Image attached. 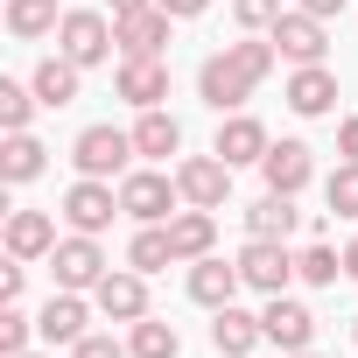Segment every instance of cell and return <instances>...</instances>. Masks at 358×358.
Masks as SVG:
<instances>
[{"instance_id":"obj_1","label":"cell","mask_w":358,"mask_h":358,"mask_svg":"<svg viewBox=\"0 0 358 358\" xmlns=\"http://www.w3.org/2000/svg\"><path fill=\"white\" fill-rule=\"evenodd\" d=\"M274 64H281V50H274V36H246V43H225L218 57H204V71H197V99L225 120V113H239L267 78H274Z\"/></svg>"},{"instance_id":"obj_2","label":"cell","mask_w":358,"mask_h":358,"mask_svg":"<svg viewBox=\"0 0 358 358\" xmlns=\"http://www.w3.org/2000/svg\"><path fill=\"white\" fill-rule=\"evenodd\" d=\"M120 211L134 225H169L183 211V190H176V176H162V169H127L120 176Z\"/></svg>"},{"instance_id":"obj_3","label":"cell","mask_w":358,"mask_h":358,"mask_svg":"<svg viewBox=\"0 0 358 358\" xmlns=\"http://www.w3.org/2000/svg\"><path fill=\"white\" fill-rule=\"evenodd\" d=\"M113 15H99V8H64V22H57V57H71L78 71H92V64H106L113 57Z\"/></svg>"},{"instance_id":"obj_4","label":"cell","mask_w":358,"mask_h":358,"mask_svg":"<svg viewBox=\"0 0 358 358\" xmlns=\"http://www.w3.org/2000/svg\"><path fill=\"white\" fill-rule=\"evenodd\" d=\"M134 155H141V148H134V134H120V127H85V134L71 141L78 176H99V183L127 176V162H134Z\"/></svg>"},{"instance_id":"obj_5","label":"cell","mask_w":358,"mask_h":358,"mask_svg":"<svg viewBox=\"0 0 358 358\" xmlns=\"http://www.w3.org/2000/svg\"><path fill=\"white\" fill-rule=\"evenodd\" d=\"M50 274H57V288H78V295H92L113 267H106V253H99V239L92 232H71V239H57V253H50Z\"/></svg>"},{"instance_id":"obj_6","label":"cell","mask_w":358,"mask_h":358,"mask_svg":"<svg viewBox=\"0 0 358 358\" xmlns=\"http://www.w3.org/2000/svg\"><path fill=\"white\" fill-rule=\"evenodd\" d=\"M176 190H183V204H197V211H225V197H232V162H218V155L176 162Z\"/></svg>"},{"instance_id":"obj_7","label":"cell","mask_w":358,"mask_h":358,"mask_svg":"<svg viewBox=\"0 0 358 358\" xmlns=\"http://www.w3.org/2000/svg\"><path fill=\"white\" fill-rule=\"evenodd\" d=\"M239 274H246V288H260V295H288V281H302V274H295L288 239H246Z\"/></svg>"},{"instance_id":"obj_8","label":"cell","mask_w":358,"mask_h":358,"mask_svg":"<svg viewBox=\"0 0 358 358\" xmlns=\"http://www.w3.org/2000/svg\"><path fill=\"white\" fill-rule=\"evenodd\" d=\"M113 211H120V190L113 183H99V176H78V183L64 190V218H71V232H106L113 225Z\"/></svg>"},{"instance_id":"obj_9","label":"cell","mask_w":358,"mask_h":358,"mask_svg":"<svg viewBox=\"0 0 358 358\" xmlns=\"http://www.w3.org/2000/svg\"><path fill=\"white\" fill-rule=\"evenodd\" d=\"M92 302H99V316H113V323H141V316H148V274H141V267H113V274L92 288Z\"/></svg>"},{"instance_id":"obj_10","label":"cell","mask_w":358,"mask_h":358,"mask_svg":"<svg viewBox=\"0 0 358 358\" xmlns=\"http://www.w3.org/2000/svg\"><path fill=\"white\" fill-rule=\"evenodd\" d=\"M267 36H274V50H281L288 64H323V50H330V29H323L316 15H302V8H288Z\"/></svg>"},{"instance_id":"obj_11","label":"cell","mask_w":358,"mask_h":358,"mask_svg":"<svg viewBox=\"0 0 358 358\" xmlns=\"http://www.w3.org/2000/svg\"><path fill=\"white\" fill-rule=\"evenodd\" d=\"M267 148H274V141H267V127H260L253 113H225V120H218V141H211L218 162L246 169V162H267Z\"/></svg>"},{"instance_id":"obj_12","label":"cell","mask_w":358,"mask_h":358,"mask_svg":"<svg viewBox=\"0 0 358 358\" xmlns=\"http://www.w3.org/2000/svg\"><path fill=\"white\" fill-rule=\"evenodd\" d=\"M92 309H99V302H85L78 288H57V295L43 302V316H36V337H43V344H78L85 323H92Z\"/></svg>"},{"instance_id":"obj_13","label":"cell","mask_w":358,"mask_h":358,"mask_svg":"<svg viewBox=\"0 0 358 358\" xmlns=\"http://www.w3.org/2000/svg\"><path fill=\"white\" fill-rule=\"evenodd\" d=\"M260 330H267V344H281V351H309V337H316V316H309V302H295V295H267V309H260Z\"/></svg>"},{"instance_id":"obj_14","label":"cell","mask_w":358,"mask_h":358,"mask_svg":"<svg viewBox=\"0 0 358 358\" xmlns=\"http://www.w3.org/2000/svg\"><path fill=\"white\" fill-rule=\"evenodd\" d=\"M260 176H267V190H281V197H302V190H309V176H316V155H309V141H274V148H267V162H260Z\"/></svg>"},{"instance_id":"obj_15","label":"cell","mask_w":358,"mask_h":358,"mask_svg":"<svg viewBox=\"0 0 358 358\" xmlns=\"http://www.w3.org/2000/svg\"><path fill=\"white\" fill-rule=\"evenodd\" d=\"M120 99L141 106V113H155L169 99V64L162 57H120Z\"/></svg>"},{"instance_id":"obj_16","label":"cell","mask_w":358,"mask_h":358,"mask_svg":"<svg viewBox=\"0 0 358 358\" xmlns=\"http://www.w3.org/2000/svg\"><path fill=\"white\" fill-rule=\"evenodd\" d=\"M288 113H302V120L337 113V78H330V64H295V78H288Z\"/></svg>"},{"instance_id":"obj_17","label":"cell","mask_w":358,"mask_h":358,"mask_svg":"<svg viewBox=\"0 0 358 358\" xmlns=\"http://www.w3.org/2000/svg\"><path fill=\"white\" fill-rule=\"evenodd\" d=\"M246 288V274H239V260H218V253H204V260H190V302H204V309H225L232 295Z\"/></svg>"},{"instance_id":"obj_18","label":"cell","mask_w":358,"mask_h":358,"mask_svg":"<svg viewBox=\"0 0 358 358\" xmlns=\"http://www.w3.org/2000/svg\"><path fill=\"white\" fill-rule=\"evenodd\" d=\"M211 344H218V358H253L267 344V330H260V316H246L239 302H225V309H211Z\"/></svg>"},{"instance_id":"obj_19","label":"cell","mask_w":358,"mask_h":358,"mask_svg":"<svg viewBox=\"0 0 358 358\" xmlns=\"http://www.w3.org/2000/svg\"><path fill=\"white\" fill-rule=\"evenodd\" d=\"M169 22H176V15H162V8L120 15V22H113V36H120V57H162V43H169Z\"/></svg>"},{"instance_id":"obj_20","label":"cell","mask_w":358,"mask_h":358,"mask_svg":"<svg viewBox=\"0 0 358 358\" xmlns=\"http://www.w3.org/2000/svg\"><path fill=\"white\" fill-rule=\"evenodd\" d=\"M57 253V218L50 211H15L8 218V260H50Z\"/></svg>"},{"instance_id":"obj_21","label":"cell","mask_w":358,"mask_h":358,"mask_svg":"<svg viewBox=\"0 0 358 358\" xmlns=\"http://www.w3.org/2000/svg\"><path fill=\"white\" fill-rule=\"evenodd\" d=\"M169 246H176V260H204V253L218 246V218L197 211V204L176 211V218H169Z\"/></svg>"},{"instance_id":"obj_22","label":"cell","mask_w":358,"mask_h":358,"mask_svg":"<svg viewBox=\"0 0 358 358\" xmlns=\"http://www.w3.org/2000/svg\"><path fill=\"white\" fill-rule=\"evenodd\" d=\"M50 169V148L36 141V134H8V148H0V183H36V176Z\"/></svg>"},{"instance_id":"obj_23","label":"cell","mask_w":358,"mask_h":358,"mask_svg":"<svg viewBox=\"0 0 358 358\" xmlns=\"http://www.w3.org/2000/svg\"><path fill=\"white\" fill-rule=\"evenodd\" d=\"M302 225V211H295V197H281V190H267L260 204H246V239H288Z\"/></svg>"},{"instance_id":"obj_24","label":"cell","mask_w":358,"mask_h":358,"mask_svg":"<svg viewBox=\"0 0 358 358\" xmlns=\"http://www.w3.org/2000/svg\"><path fill=\"white\" fill-rule=\"evenodd\" d=\"M134 148L148 155V162H169V155H183V127H176V113H141V127H134Z\"/></svg>"},{"instance_id":"obj_25","label":"cell","mask_w":358,"mask_h":358,"mask_svg":"<svg viewBox=\"0 0 358 358\" xmlns=\"http://www.w3.org/2000/svg\"><path fill=\"white\" fill-rule=\"evenodd\" d=\"M78 78H85V71H78L71 57H43L29 85H36V99H43V106L57 113V106H71V99H78Z\"/></svg>"},{"instance_id":"obj_26","label":"cell","mask_w":358,"mask_h":358,"mask_svg":"<svg viewBox=\"0 0 358 358\" xmlns=\"http://www.w3.org/2000/svg\"><path fill=\"white\" fill-rule=\"evenodd\" d=\"M57 22H64V8H57V0H8V36H22V43L57 36Z\"/></svg>"},{"instance_id":"obj_27","label":"cell","mask_w":358,"mask_h":358,"mask_svg":"<svg viewBox=\"0 0 358 358\" xmlns=\"http://www.w3.org/2000/svg\"><path fill=\"white\" fill-rule=\"evenodd\" d=\"M127 330H134V337H127L134 358H176V351H183L176 323H162V316H141V323H127Z\"/></svg>"},{"instance_id":"obj_28","label":"cell","mask_w":358,"mask_h":358,"mask_svg":"<svg viewBox=\"0 0 358 358\" xmlns=\"http://www.w3.org/2000/svg\"><path fill=\"white\" fill-rule=\"evenodd\" d=\"M127 267H141V274H162V267H176L169 225H141V232H134V246H127Z\"/></svg>"},{"instance_id":"obj_29","label":"cell","mask_w":358,"mask_h":358,"mask_svg":"<svg viewBox=\"0 0 358 358\" xmlns=\"http://www.w3.org/2000/svg\"><path fill=\"white\" fill-rule=\"evenodd\" d=\"M36 85H15V78H0V127L8 134H29V113H36Z\"/></svg>"},{"instance_id":"obj_30","label":"cell","mask_w":358,"mask_h":358,"mask_svg":"<svg viewBox=\"0 0 358 358\" xmlns=\"http://www.w3.org/2000/svg\"><path fill=\"white\" fill-rule=\"evenodd\" d=\"M323 204L337 218H358V162H337L330 169V183H323Z\"/></svg>"},{"instance_id":"obj_31","label":"cell","mask_w":358,"mask_h":358,"mask_svg":"<svg viewBox=\"0 0 358 358\" xmlns=\"http://www.w3.org/2000/svg\"><path fill=\"white\" fill-rule=\"evenodd\" d=\"M36 337V316H22V302H0V358H22Z\"/></svg>"},{"instance_id":"obj_32","label":"cell","mask_w":358,"mask_h":358,"mask_svg":"<svg viewBox=\"0 0 358 358\" xmlns=\"http://www.w3.org/2000/svg\"><path fill=\"white\" fill-rule=\"evenodd\" d=\"M295 274H302L309 288H330V281L344 274V253H330V246H309V253H295Z\"/></svg>"},{"instance_id":"obj_33","label":"cell","mask_w":358,"mask_h":358,"mask_svg":"<svg viewBox=\"0 0 358 358\" xmlns=\"http://www.w3.org/2000/svg\"><path fill=\"white\" fill-rule=\"evenodd\" d=\"M232 15H239V29H246V36H267L288 8H281V0H232Z\"/></svg>"},{"instance_id":"obj_34","label":"cell","mask_w":358,"mask_h":358,"mask_svg":"<svg viewBox=\"0 0 358 358\" xmlns=\"http://www.w3.org/2000/svg\"><path fill=\"white\" fill-rule=\"evenodd\" d=\"M71 358H134V351H127L120 337H99V330H85V337L71 344Z\"/></svg>"},{"instance_id":"obj_35","label":"cell","mask_w":358,"mask_h":358,"mask_svg":"<svg viewBox=\"0 0 358 358\" xmlns=\"http://www.w3.org/2000/svg\"><path fill=\"white\" fill-rule=\"evenodd\" d=\"M22 281H29V260H15V267H0V302H22Z\"/></svg>"},{"instance_id":"obj_36","label":"cell","mask_w":358,"mask_h":358,"mask_svg":"<svg viewBox=\"0 0 358 358\" xmlns=\"http://www.w3.org/2000/svg\"><path fill=\"white\" fill-rule=\"evenodd\" d=\"M155 8H162V15H176V22H190V15H204V8H211V0H155Z\"/></svg>"},{"instance_id":"obj_37","label":"cell","mask_w":358,"mask_h":358,"mask_svg":"<svg viewBox=\"0 0 358 358\" xmlns=\"http://www.w3.org/2000/svg\"><path fill=\"white\" fill-rule=\"evenodd\" d=\"M337 155H344V162H358V113L337 127Z\"/></svg>"},{"instance_id":"obj_38","label":"cell","mask_w":358,"mask_h":358,"mask_svg":"<svg viewBox=\"0 0 358 358\" xmlns=\"http://www.w3.org/2000/svg\"><path fill=\"white\" fill-rule=\"evenodd\" d=\"M302 15H316V22H330V15H344V0H295Z\"/></svg>"},{"instance_id":"obj_39","label":"cell","mask_w":358,"mask_h":358,"mask_svg":"<svg viewBox=\"0 0 358 358\" xmlns=\"http://www.w3.org/2000/svg\"><path fill=\"white\" fill-rule=\"evenodd\" d=\"M106 8H113V22H120V15H141V8H155V0H106Z\"/></svg>"},{"instance_id":"obj_40","label":"cell","mask_w":358,"mask_h":358,"mask_svg":"<svg viewBox=\"0 0 358 358\" xmlns=\"http://www.w3.org/2000/svg\"><path fill=\"white\" fill-rule=\"evenodd\" d=\"M344 274H351V281H358V239H351V246H344Z\"/></svg>"},{"instance_id":"obj_41","label":"cell","mask_w":358,"mask_h":358,"mask_svg":"<svg viewBox=\"0 0 358 358\" xmlns=\"http://www.w3.org/2000/svg\"><path fill=\"white\" fill-rule=\"evenodd\" d=\"M281 358H316V351H281Z\"/></svg>"},{"instance_id":"obj_42","label":"cell","mask_w":358,"mask_h":358,"mask_svg":"<svg viewBox=\"0 0 358 358\" xmlns=\"http://www.w3.org/2000/svg\"><path fill=\"white\" fill-rule=\"evenodd\" d=\"M22 358H43V351H22Z\"/></svg>"},{"instance_id":"obj_43","label":"cell","mask_w":358,"mask_h":358,"mask_svg":"<svg viewBox=\"0 0 358 358\" xmlns=\"http://www.w3.org/2000/svg\"><path fill=\"white\" fill-rule=\"evenodd\" d=\"M351 344H358V323H351Z\"/></svg>"}]
</instances>
